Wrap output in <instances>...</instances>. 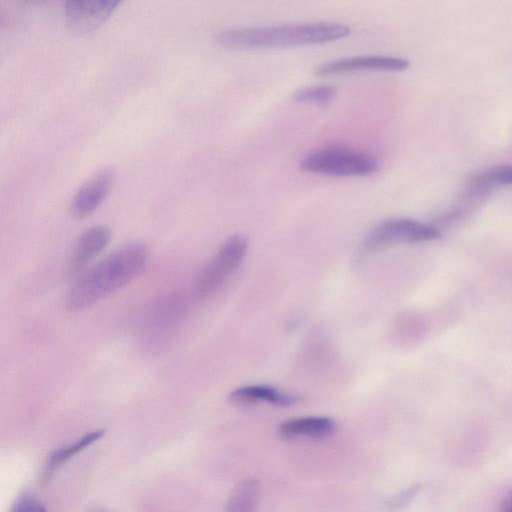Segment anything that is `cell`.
<instances>
[{
  "label": "cell",
  "instance_id": "1",
  "mask_svg": "<svg viewBox=\"0 0 512 512\" xmlns=\"http://www.w3.org/2000/svg\"><path fill=\"white\" fill-rule=\"evenodd\" d=\"M148 258L147 247L139 242L113 251L76 278L67 295V307L85 309L126 286L143 272Z\"/></svg>",
  "mask_w": 512,
  "mask_h": 512
},
{
  "label": "cell",
  "instance_id": "2",
  "mask_svg": "<svg viewBox=\"0 0 512 512\" xmlns=\"http://www.w3.org/2000/svg\"><path fill=\"white\" fill-rule=\"evenodd\" d=\"M350 28L340 23L316 22L225 30L215 41L230 49H264L323 44L345 38Z\"/></svg>",
  "mask_w": 512,
  "mask_h": 512
},
{
  "label": "cell",
  "instance_id": "3",
  "mask_svg": "<svg viewBox=\"0 0 512 512\" xmlns=\"http://www.w3.org/2000/svg\"><path fill=\"white\" fill-rule=\"evenodd\" d=\"M188 313L184 295L169 292L151 301L141 313L135 328L138 348L146 354L165 350L180 331Z\"/></svg>",
  "mask_w": 512,
  "mask_h": 512
},
{
  "label": "cell",
  "instance_id": "4",
  "mask_svg": "<svg viewBox=\"0 0 512 512\" xmlns=\"http://www.w3.org/2000/svg\"><path fill=\"white\" fill-rule=\"evenodd\" d=\"M247 248L248 240L244 235L234 234L227 237L197 276L194 284L195 298L204 300L212 296L240 266Z\"/></svg>",
  "mask_w": 512,
  "mask_h": 512
},
{
  "label": "cell",
  "instance_id": "5",
  "mask_svg": "<svg viewBox=\"0 0 512 512\" xmlns=\"http://www.w3.org/2000/svg\"><path fill=\"white\" fill-rule=\"evenodd\" d=\"M440 237L441 232L434 226L423 225L413 219H388L376 225L363 239L357 259L362 260L394 244L432 241Z\"/></svg>",
  "mask_w": 512,
  "mask_h": 512
},
{
  "label": "cell",
  "instance_id": "6",
  "mask_svg": "<svg viewBox=\"0 0 512 512\" xmlns=\"http://www.w3.org/2000/svg\"><path fill=\"white\" fill-rule=\"evenodd\" d=\"M303 171L334 177L367 176L374 173L378 164L362 152L327 148L306 155L300 163Z\"/></svg>",
  "mask_w": 512,
  "mask_h": 512
},
{
  "label": "cell",
  "instance_id": "7",
  "mask_svg": "<svg viewBox=\"0 0 512 512\" xmlns=\"http://www.w3.org/2000/svg\"><path fill=\"white\" fill-rule=\"evenodd\" d=\"M123 0H65L68 28L78 34L89 33L102 25Z\"/></svg>",
  "mask_w": 512,
  "mask_h": 512
},
{
  "label": "cell",
  "instance_id": "8",
  "mask_svg": "<svg viewBox=\"0 0 512 512\" xmlns=\"http://www.w3.org/2000/svg\"><path fill=\"white\" fill-rule=\"evenodd\" d=\"M408 60L394 56L368 55L337 59L320 64L314 73L320 77L340 75L358 71H404L409 67Z\"/></svg>",
  "mask_w": 512,
  "mask_h": 512
},
{
  "label": "cell",
  "instance_id": "9",
  "mask_svg": "<svg viewBox=\"0 0 512 512\" xmlns=\"http://www.w3.org/2000/svg\"><path fill=\"white\" fill-rule=\"evenodd\" d=\"M115 181V172L104 167L87 180L74 194L69 204V213L75 219L90 216L103 203Z\"/></svg>",
  "mask_w": 512,
  "mask_h": 512
},
{
  "label": "cell",
  "instance_id": "10",
  "mask_svg": "<svg viewBox=\"0 0 512 512\" xmlns=\"http://www.w3.org/2000/svg\"><path fill=\"white\" fill-rule=\"evenodd\" d=\"M111 229L104 224H97L86 229L77 239L67 263V273L77 275L84 271L110 242Z\"/></svg>",
  "mask_w": 512,
  "mask_h": 512
},
{
  "label": "cell",
  "instance_id": "11",
  "mask_svg": "<svg viewBox=\"0 0 512 512\" xmlns=\"http://www.w3.org/2000/svg\"><path fill=\"white\" fill-rule=\"evenodd\" d=\"M335 422L328 417H301L283 422L279 434L285 438L298 436H324L335 429Z\"/></svg>",
  "mask_w": 512,
  "mask_h": 512
},
{
  "label": "cell",
  "instance_id": "12",
  "mask_svg": "<svg viewBox=\"0 0 512 512\" xmlns=\"http://www.w3.org/2000/svg\"><path fill=\"white\" fill-rule=\"evenodd\" d=\"M229 400L235 404L264 401L278 406H288L295 402L296 398L270 386L249 385L232 391L229 395Z\"/></svg>",
  "mask_w": 512,
  "mask_h": 512
},
{
  "label": "cell",
  "instance_id": "13",
  "mask_svg": "<svg viewBox=\"0 0 512 512\" xmlns=\"http://www.w3.org/2000/svg\"><path fill=\"white\" fill-rule=\"evenodd\" d=\"M104 430H94L83 437L78 439L73 444H69L64 446L56 451H54L47 462L46 470L44 472L45 479H49L51 474L61 466L63 463L74 457L76 454L84 450L86 447L90 446L92 443L100 439L104 435Z\"/></svg>",
  "mask_w": 512,
  "mask_h": 512
},
{
  "label": "cell",
  "instance_id": "14",
  "mask_svg": "<svg viewBox=\"0 0 512 512\" xmlns=\"http://www.w3.org/2000/svg\"><path fill=\"white\" fill-rule=\"evenodd\" d=\"M337 95V90L330 85H315L303 87L296 90L293 99L299 103H311L317 105H326L331 103Z\"/></svg>",
  "mask_w": 512,
  "mask_h": 512
},
{
  "label": "cell",
  "instance_id": "15",
  "mask_svg": "<svg viewBox=\"0 0 512 512\" xmlns=\"http://www.w3.org/2000/svg\"><path fill=\"white\" fill-rule=\"evenodd\" d=\"M258 496V486L254 480L243 481L234 491L228 502L229 511L252 510Z\"/></svg>",
  "mask_w": 512,
  "mask_h": 512
},
{
  "label": "cell",
  "instance_id": "16",
  "mask_svg": "<svg viewBox=\"0 0 512 512\" xmlns=\"http://www.w3.org/2000/svg\"><path fill=\"white\" fill-rule=\"evenodd\" d=\"M484 176L494 185L507 184L512 185V166L500 165L494 166L482 172Z\"/></svg>",
  "mask_w": 512,
  "mask_h": 512
},
{
  "label": "cell",
  "instance_id": "17",
  "mask_svg": "<svg viewBox=\"0 0 512 512\" xmlns=\"http://www.w3.org/2000/svg\"><path fill=\"white\" fill-rule=\"evenodd\" d=\"M44 505L33 495L24 493L15 501L12 507L14 512L45 511Z\"/></svg>",
  "mask_w": 512,
  "mask_h": 512
},
{
  "label": "cell",
  "instance_id": "18",
  "mask_svg": "<svg viewBox=\"0 0 512 512\" xmlns=\"http://www.w3.org/2000/svg\"><path fill=\"white\" fill-rule=\"evenodd\" d=\"M510 510H512V494H511V499H510Z\"/></svg>",
  "mask_w": 512,
  "mask_h": 512
}]
</instances>
